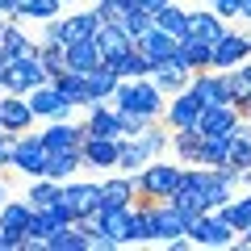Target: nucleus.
Instances as JSON below:
<instances>
[{
  "mask_svg": "<svg viewBox=\"0 0 251 251\" xmlns=\"http://www.w3.org/2000/svg\"><path fill=\"white\" fill-rule=\"evenodd\" d=\"M188 92H193L201 105H234V88H230V80H226V72H218V67L193 72Z\"/></svg>",
  "mask_w": 251,
  "mask_h": 251,
  "instance_id": "obj_5",
  "label": "nucleus"
},
{
  "mask_svg": "<svg viewBox=\"0 0 251 251\" xmlns=\"http://www.w3.org/2000/svg\"><path fill=\"white\" fill-rule=\"evenodd\" d=\"M46 251H88V234H84L75 222L54 226V230L46 234Z\"/></svg>",
  "mask_w": 251,
  "mask_h": 251,
  "instance_id": "obj_29",
  "label": "nucleus"
},
{
  "mask_svg": "<svg viewBox=\"0 0 251 251\" xmlns=\"http://www.w3.org/2000/svg\"><path fill=\"white\" fill-rule=\"evenodd\" d=\"M239 188H251V168H243V172H239Z\"/></svg>",
  "mask_w": 251,
  "mask_h": 251,
  "instance_id": "obj_46",
  "label": "nucleus"
},
{
  "mask_svg": "<svg viewBox=\"0 0 251 251\" xmlns=\"http://www.w3.org/2000/svg\"><path fill=\"white\" fill-rule=\"evenodd\" d=\"M0 29H4V17H0Z\"/></svg>",
  "mask_w": 251,
  "mask_h": 251,
  "instance_id": "obj_50",
  "label": "nucleus"
},
{
  "mask_svg": "<svg viewBox=\"0 0 251 251\" xmlns=\"http://www.w3.org/2000/svg\"><path fill=\"white\" fill-rule=\"evenodd\" d=\"M109 67L117 72V80H138V75H151V67H155V63L147 59V54L138 50V46H130V50H126L122 59H113Z\"/></svg>",
  "mask_w": 251,
  "mask_h": 251,
  "instance_id": "obj_30",
  "label": "nucleus"
},
{
  "mask_svg": "<svg viewBox=\"0 0 251 251\" xmlns=\"http://www.w3.org/2000/svg\"><path fill=\"white\" fill-rule=\"evenodd\" d=\"M109 100H113V109H134V113H147V117H155V122L163 117V105H168V97L155 88L151 75H138V80H117V92H113Z\"/></svg>",
  "mask_w": 251,
  "mask_h": 251,
  "instance_id": "obj_2",
  "label": "nucleus"
},
{
  "mask_svg": "<svg viewBox=\"0 0 251 251\" xmlns=\"http://www.w3.org/2000/svg\"><path fill=\"white\" fill-rule=\"evenodd\" d=\"M188 243L193 247H234V226L226 222L218 209H205V214H193L184 226Z\"/></svg>",
  "mask_w": 251,
  "mask_h": 251,
  "instance_id": "obj_4",
  "label": "nucleus"
},
{
  "mask_svg": "<svg viewBox=\"0 0 251 251\" xmlns=\"http://www.w3.org/2000/svg\"><path fill=\"white\" fill-rule=\"evenodd\" d=\"M134 176V197L143 201H168L172 193L180 188V176H184V163H168V155H159V159H151L147 168L130 172Z\"/></svg>",
  "mask_w": 251,
  "mask_h": 251,
  "instance_id": "obj_1",
  "label": "nucleus"
},
{
  "mask_svg": "<svg viewBox=\"0 0 251 251\" xmlns=\"http://www.w3.org/2000/svg\"><path fill=\"white\" fill-rule=\"evenodd\" d=\"M59 197L72 205L75 218H84V214H92V209H100V180H63Z\"/></svg>",
  "mask_w": 251,
  "mask_h": 251,
  "instance_id": "obj_8",
  "label": "nucleus"
},
{
  "mask_svg": "<svg viewBox=\"0 0 251 251\" xmlns=\"http://www.w3.org/2000/svg\"><path fill=\"white\" fill-rule=\"evenodd\" d=\"M188 226V218L180 214L172 201H155V243H168V239H180Z\"/></svg>",
  "mask_w": 251,
  "mask_h": 251,
  "instance_id": "obj_22",
  "label": "nucleus"
},
{
  "mask_svg": "<svg viewBox=\"0 0 251 251\" xmlns=\"http://www.w3.org/2000/svg\"><path fill=\"white\" fill-rule=\"evenodd\" d=\"M50 84L63 92V100H67V105L84 109V75H80V72H59Z\"/></svg>",
  "mask_w": 251,
  "mask_h": 251,
  "instance_id": "obj_36",
  "label": "nucleus"
},
{
  "mask_svg": "<svg viewBox=\"0 0 251 251\" xmlns=\"http://www.w3.org/2000/svg\"><path fill=\"white\" fill-rule=\"evenodd\" d=\"M100 63V50H97V42H92V38H80V42H72L67 46V72H92V67H97Z\"/></svg>",
  "mask_w": 251,
  "mask_h": 251,
  "instance_id": "obj_32",
  "label": "nucleus"
},
{
  "mask_svg": "<svg viewBox=\"0 0 251 251\" xmlns=\"http://www.w3.org/2000/svg\"><path fill=\"white\" fill-rule=\"evenodd\" d=\"M151 80H155V88H159L163 97H176V92L188 88L193 72L180 63V54H172V59H163V63H155V67H151Z\"/></svg>",
  "mask_w": 251,
  "mask_h": 251,
  "instance_id": "obj_14",
  "label": "nucleus"
},
{
  "mask_svg": "<svg viewBox=\"0 0 251 251\" xmlns=\"http://www.w3.org/2000/svg\"><path fill=\"white\" fill-rule=\"evenodd\" d=\"M134 46H138L151 63H163V59H172V54H176V38H172L168 29H159L155 21H151V29H143V34H138Z\"/></svg>",
  "mask_w": 251,
  "mask_h": 251,
  "instance_id": "obj_20",
  "label": "nucleus"
},
{
  "mask_svg": "<svg viewBox=\"0 0 251 251\" xmlns=\"http://www.w3.org/2000/svg\"><path fill=\"white\" fill-rule=\"evenodd\" d=\"M251 59V34H239V29L226 25V34L214 42V59H209V67H218V72H226V67H234V63Z\"/></svg>",
  "mask_w": 251,
  "mask_h": 251,
  "instance_id": "obj_7",
  "label": "nucleus"
},
{
  "mask_svg": "<svg viewBox=\"0 0 251 251\" xmlns=\"http://www.w3.org/2000/svg\"><path fill=\"white\" fill-rule=\"evenodd\" d=\"M100 205H134V176L113 168V176L100 180Z\"/></svg>",
  "mask_w": 251,
  "mask_h": 251,
  "instance_id": "obj_21",
  "label": "nucleus"
},
{
  "mask_svg": "<svg viewBox=\"0 0 251 251\" xmlns=\"http://www.w3.org/2000/svg\"><path fill=\"white\" fill-rule=\"evenodd\" d=\"M54 197H59V180H50V176H34V180H29V193H25V201H29L34 209H46Z\"/></svg>",
  "mask_w": 251,
  "mask_h": 251,
  "instance_id": "obj_37",
  "label": "nucleus"
},
{
  "mask_svg": "<svg viewBox=\"0 0 251 251\" xmlns=\"http://www.w3.org/2000/svg\"><path fill=\"white\" fill-rule=\"evenodd\" d=\"M38 138H42L46 151H80L84 147V126H75L72 117H59V122H50Z\"/></svg>",
  "mask_w": 251,
  "mask_h": 251,
  "instance_id": "obj_13",
  "label": "nucleus"
},
{
  "mask_svg": "<svg viewBox=\"0 0 251 251\" xmlns=\"http://www.w3.org/2000/svg\"><path fill=\"white\" fill-rule=\"evenodd\" d=\"M117 92V72L109 67L105 59L92 67V72H84V109L88 105H100V100H109Z\"/></svg>",
  "mask_w": 251,
  "mask_h": 251,
  "instance_id": "obj_15",
  "label": "nucleus"
},
{
  "mask_svg": "<svg viewBox=\"0 0 251 251\" xmlns=\"http://www.w3.org/2000/svg\"><path fill=\"white\" fill-rule=\"evenodd\" d=\"M9 168H17L21 176H42V168H46V147H42V138L38 134H17L13 138V155H9Z\"/></svg>",
  "mask_w": 251,
  "mask_h": 251,
  "instance_id": "obj_6",
  "label": "nucleus"
},
{
  "mask_svg": "<svg viewBox=\"0 0 251 251\" xmlns=\"http://www.w3.org/2000/svg\"><path fill=\"white\" fill-rule=\"evenodd\" d=\"M176 54H180V63H184L188 72H205L209 67V59H214V42H201V38H180L176 42Z\"/></svg>",
  "mask_w": 251,
  "mask_h": 251,
  "instance_id": "obj_24",
  "label": "nucleus"
},
{
  "mask_svg": "<svg viewBox=\"0 0 251 251\" xmlns=\"http://www.w3.org/2000/svg\"><path fill=\"white\" fill-rule=\"evenodd\" d=\"M226 80H230V88H234V100H239V97H251V59L226 67Z\"/></svg>",
  "mask_w": 251,
  "mask_h": 251,
  "instance_id": "obj_40",
  "label": "nucleus"
},
{
  "mask_svg": "<svg viewBox=\"0 0 251 251\" xmlns=\"http://www.w3.org/2000/svg\"><path fill=\"white\" fill-rule=\"evenodd\" d=\"M50 75H46L42 59H38V46L29 54H13V59H4V67H0V92H21L25 97L29 88H38V84H46Z\"/></svg>",
  "mask_w": 251,
  "mask_h": 251,
  "instance_id": "obj_3",
  "label": "nucleus"
},
{
  "mask_svg": "<svg viewBox=\"0 0 251 251\" xmlns=\"http://www.w3.org/2000/svg\"><path fill=\"white\" fill-rule=\"evenodd\" d=\"M151 122H155V117H147V113H134V109H117V130H122V138L143 134Z\"/></svg>",
  "mask_w": 251,
  "mask_h": 251,
  "instance_id": "obj_39",
  "label": "nucleus"
},
{
  "mask_svg": "<svg viewBox=\"0 0 251 251\" xmlns=\"http://www.w3.org/2000/svg\"><path fill=\"white\" fill-rule=\"evenodd\" d=\"M29 126H34V105H29V97H21V92H4V97H0V130L25 134Z\"/></svg>",
  "mask_w": 251,
  "mask_h": 251,
  "instance_id": "obj_9",
  "label": "nucleus"
},
{
  "mask_svg": "<svg viewBox=\"0 0 251 251\" xmlns=\"http://www.w3.org/2000/svg\"><path fill=\"white\" fill-rule=\"evenodd\" d=\"M63 13V0H17V9L4 21H50Z\"/></svg>",
  "mask_w": 251,
  "mask_h": 251,
  "instance_id": "obj_26",
  "label": "nucleus"
},
{
  "mask_svg": "<svg viewBox=\"0 0 251 251\" xmlns=\"http://www.w3.org/2000/svg\"><path fill=\"white\" fill-rule=\"evenodd\" d=\"M134 243H155V201L134 197Z\"/></svg>",
  "mask_w": 251,
  "mask_h": 251,
  "instance_id": "obj_35",
  "label": "nucleus"
},
{
  "mask_svg": "<svg viewBox=\"0 0 251 251\" xmlns=\"http://www.w3.org/2000/svg\"><path fill=\"white\" fill-rule=\"evenodd\" d=\"M100 230L117 247H130L134 243V209L130 205H100Z\"/></svg>",
  "mask_w": 251,
  "mask_h": 251,
  "instance_id": "obj_12",
  "label": "nucleus"
},
{
  "mask_svg": "<svg viewBox=\"0 0 251 251\" xmlns=\"http://www.w3.org/2000/svg\"><path fill=\"white\" fill-rule=\"evenodd\" d=\"M188 34L193 38H201V42H218V38L226 34V21L218 17L214 9H188Z\"/></svg>",
  "mask_w": 251,
  "mask_h": 251,
  "instance_id": "obj_23",
  "label": "nucleus"
},
{
  "mask_svg": "<svg viewBox=\"0 0 251 251\" xmlns=\"http://www.w3.org/2000/svg\"><path fill=\"white\" fill-rule=\"evenodd\" d=\"M4 197H9V188H4V184H0V205H4Z\"/></svg>",
  "mask_w": 251,
  "mask_h": 251,
  "instance_id": "obj_49",
  "label": "nucleus"
},
{
  "mask_svg": "<svg viewBox=\"0 0 251 251\" xmlns=\"http://www.w3.org/2000/svg\"><path fill=\"white\" fill-rule=\"evenodd\" d=\"M25 97H29V105H34V117H46V122L72 117V109H75V105H67V100H63V92L54 88L50 80H46V84H38V88H29Z\"/></svg>",
  "mask_w": 251,
  "mask_h": 251,
  "instance_id": "obj_11",
  "label": "nucleus"
},
{
  "mask_svg": "<svg viewBox=\"0 0 251 251\" xmlns=\"http://www.w3.org/2000/svg\"><path fill=\"white\" fill-rule=\"evenodd\" d=\"M197 117H201V100L184 88V92H176V97H168L159 122L168 126V130H188V126H197Z\"/></svg>",
  "mask_w": 251,
  "mask_h": 251,
  "instance_id": "obj_10",
  "label": "nucleus"
},
{
  "mask_svg": "<svg viewBox=\"0 0 251 251\" xmlns=\"http://www.w3.org/2000/svg\"><path fill=\"white\" fill-rule=\"evenodd\" d=\"M13 9H17V0H0V17H9Z\"/></svg>",
  "mask_w": 251,
  "mask_h": 251,
  "instance_id": "obj_45",
  "label": "nucleus"
},
{
  "mask_svg": "<svg viewBox=\"0 0 251 251\" xmlns=\"http://www.w3.org/2000/svg\"><path fill=\"white\" fill-rule=\"evenodd\" d=\"M151 13H147V9H130V13H126V17H122V29H126V34H130V38H134V42H138V34H143V29H151Z\"/></svg>",
  "mask_w": 251,
  "mask_h": 251,
  "instance_id": "obj_41",
  "label": "nucleus"
},
{
  "mask_svg": "<svg viewBox=\"0 0 251 251\" xmlns=\"http://www.w3.org/2000/svg\"><path fill=\"white\" fill-rule=\"evenodd\" d=\"M92 42H97L100 59H105V63H113V59H122V54L130 50V46H134V38H130V34L122 29V21H100V29H97V38H92Z\"/></svg>",
  "mask_w": 251,
  "mask_h": 251,
  "instance_id": "obj_16",
  "label": "nucleus"
},
{
  "mask_svg": "<svg viewBox=\"0 0 251 251\" xmlns=\"http://www.w3.org/2000/svg\"><path fill=\"white\" fill-rule=\"evenodd\" d=\"M84 138H122V130H117V109H113V100H100V105H88Z\"/></svg>",
  "mask_w": 251,
  "mask_h": 251,
  "instance_id": "obj_17",
  "label": "nucleus"
},
{
  "mask_svg": "<svg viewBox=\"0 0 251 251\" xmlns=\"http://www.w3.org/2000/svg\"><path fill=\"white\" fill-rule=\"evenodd\" d=\"M29 218H34V205H29L25 197H21V201H9V197H4V205H0V230H9V234H25Z\"/></svg>",
  "mask_w": 251,
  "mask_h": 251,
  "instance_id": "obj_28",
  "label": "nucleus"
},
{
  "mask_svg": "<svg viewBox=\"0 0 251 251\" xmlns=\"http://www.w3.org/2000/svg\"><path fill=\"white\" fill-rule=\"evenodd\" d=\"M38 59H42V67H46L50 80L59 72H67V46L54 42V38H46V34H38Z\"/></svg>",
  "mask_w": 251,
  "mask_h": 251,
  "instance_id": "obj_31",
  "label": "nucleus"
},
{
  "mask_svg": "<svg viewBox=\"0 0 251 251\" xmlns=\"http://www.w3.org/2000/svg\"><path fill=\"white\" fill-rule=\"evenodd\" d=\"M163 4H172V0H143V9H147V13H151V17H155V13H159V9H163Z\"/></svg>",
  "mask_w": 251,
  "mask_h": 251,
  "instance_id": "obj_44",
  "label": "nucleus"
},
{
  "mask_svg": "<svg viewBox=\"0 0 251 251\" xmlns=\"http://www.w3.org/2000/svg\"><path fill=\"white\" fill-rule=\"evenodd\" d=\"M234 105H239V117H247V122H251V97H239Z\"/></svg>",
  "mask_w": 251,
  "mask_h": 251,
  "instance_id": "obj_43",
  "label": "nucleus"
},
{
  "mask_svg": "<svg viewBox=\"0 0 251 251\" xmlns=\"http://www.w3.org/2000/svg\"><path fill=\"white\" fill-rule=\"evenodd\" d=\"M80 155H84V168H117L122 138H84Z\"/></svg>",
  "mask_w": 251,
  "mask_h": 251,
  "instance_id": "obj_19",
  "label": "nucleus"
},
{
  "mask_svg": "<svg viewBox=\"0 0 251 251\" xmlns=\"http://www.w3.org/2000/svg\"><path fill=\"white\" fill-rule=\"evenodd\" d=\"M239 17H247V21H251V0H243V13H239Z\"/></svg>",
  "mask_w": 251,
  "mask_h": 251,
  "instance_id": "obj_48",
  "label": "nucleus"
},
{
  "mask_svg": "<svg viewBox=\"0 0 251 251\" xmlns=\"http://www.w3.org/2000/svg\"><path fill=\"white\" fill-rule=\"evenodd\" d=\"M84 168V155L80 151H46V168H42V176H50V180H72L75 172Z\"/></svg>",
  "mask_w": 251,
  "mask_h": 251,
  "instance_id": "obj_25",
  "label": "nucleus"
},
{
  "mask_svg": "<svg viewBox=\"0 0 251 251\" xmlns=\"http://www.w3.org/2000/svg\"><path fill=\"white\" fill-rule=\"evenodd\" d=\"M205 4H209L222 21H230V17H239V13H243V0H205Z\"/></svg>",
  "mask_w": 251,
  "mask_h": 251,
  "instance_id": "obj_42",
  "label": "nucleus"
},
{
  "mask_svg": "<svg viewBox=\"0 0 251 251\" xmlns=\"http://www.w3.org/2000/svg\"><path fill=\"white\" fill-rule=\"evenodd\" d=\"M226 138H230V134H201V155H197V163H205V168L226 163Z\"/></svg>",
  "mask_w": 251,
  "mask_h": 251,
  "instance_id": "obj_38",
  "label": "nucleus"
},
{
  "mask_svg": "<svg viewBox=\"0 0 251 251\" xmlns=\"http://www.w3.org/2000/svg\"><path fill=\"white\" fill-rule=\"evenodd\" d=\"M239 247H247V251H251V226H247V230H243V239H239Z\"/></svg>",
  "mask_w": 251,
  "mask_h": 251,
  "instance_id": "obj_47",
  "label": "nucleus"
},
{
  "mask_svg": "<svg viewBox=\"0 0 251 251\" xmlns=\"http://www.w3.org/2000/svg\"><path fill=\"white\" fill-rule=\"evenodd\" d=\"M239 122V105H201L197 130L201 134H230Z\"/></svg>",
  "mask_w": 251,
  "mask_h": 251,
  "instance_id": "obj_18",
  "label": "nucleus"
},
{
  "mask_svg": "<svg viewBox=\"0 0 251 251\" xmlns=\"http://www.w3.org/2000/svg\"><path fill=\"white\" fill-rule=\"evenodd\" d=\"M63 4H67V0H63Z\"/></svg>",
  "mask_w": 251,
  "mask_h": 251,
  "instance_id": "obj_51",
  "label": "nucleus"
},
{
  "mask_svg": "<svg viewBox=\"0 0 251 251\" xmlns=\"http://www.w3.org/2000/svg\"><path fill=\"white\" fill-rule=\"evenodd\" d=\"M155 25L168 29V34L180 42V38H188V9H180L176 0H172V4H163V9L155 13Z\"/></svg>",
  "mask_w": 251,
  "mask_h": 251,
  "instance_id": "obj_33",
  "label": "nucleus"
},
{
  "mask_svg": "<svg viewBox=\"0 0 251 251\" xmlns=\"http://www.w3.org/2000/svg\"><path fill=\"white\" fill-rule=\"evenodd\" d=\"M172 151H176L180 163H197V155H201V130H197V126L172 130Z\"/></svg>",
  "mask_w": 251,
  "mask_h": 251,
  "instance_id": "obj_34",
  "label": "nucleus"
},
{
  "mask_svg": "<svg viewBox=\"0 0 251 251\" xmlns=\"http://www.w3.org/2000/svg\"><path fill=\"white\" fill-rule=\"evenodd\" d=\"M34 46H38V38H29L25 29H21V21H4V29H0V54H4V59L29 54Z\"/></svg>",
  "mask_w": 251,
  "mask_h": 251,
  "instance_id": "obj_27",
  "label": "nucleus"
}]
</instances>
